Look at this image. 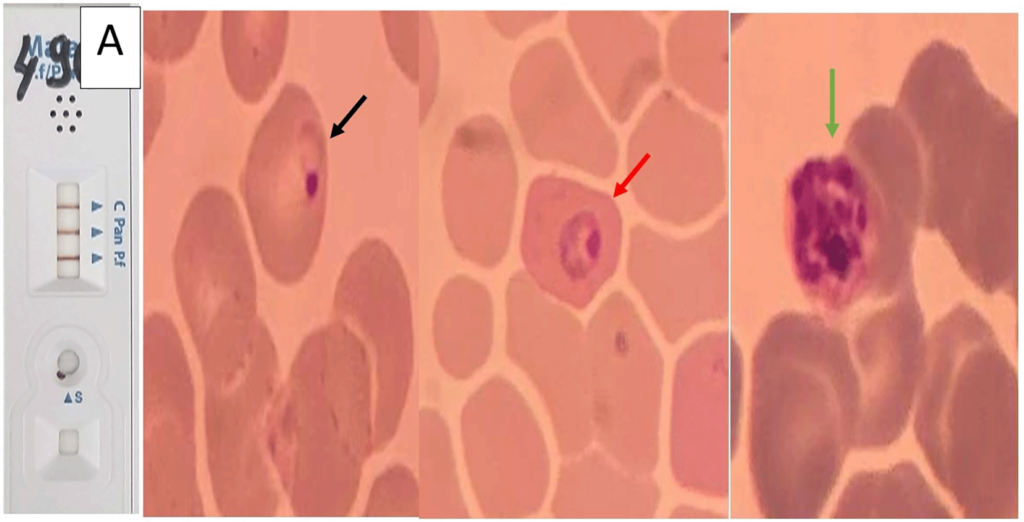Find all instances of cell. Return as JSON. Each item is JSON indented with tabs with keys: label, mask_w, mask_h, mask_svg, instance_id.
<instances>
[{
	"label": "cell",
	"mask_w": 1024,
	"mask_h": 522,
	"mask_svg": "<svg viewBox=\"0 0 1024 522\" xmlns=\"http://www.w3.org/2000/svg\"><path fill=\"white\" fill-rule=\"evenodd\" d=\"M442 206L450 241L463 258L493 268L510 243L518 169L509 136L493 116L463 121L448 145Z\"/></svg>",
	"instance_id": "obj_13"
},
{
	"label": "cell",
	"mask_w": 1024,
	"mask_h": 522,
	"mask_svg": "<svg viewBox=\"0 0 1024 522\" xmlns=\"http://www.w3.org/2000/svg\"><path fill=\"white\" fill-rule=\"evenodd\" d=\"M557 15L555 11L549 12H507L488 11L485 12L486 19L491 27L503 38L514 40L527 30L549 22Z\"/></svg>",
	"instance_id": "obj_25"
},
{
	"label": "cell",
	"mask_w": 1024,
	"mask_h": 522,
	"mask_svg": "<svg viewBox=\"0 0 1024 522\" xmlns=\"http://www.w3.org/2000/svg\"><path fill=\"white\" fill-rule=\"evenodd\" d=\"M74 101H75V97H74V96H71V97H70V102H72V103H73Z\"/></svg>",
	"instance_id": "obj_26"
},
{
	"label": "cell",
	"mask_w": 1024,
	"mask_h": 522,
	"mask_svg": "<svg viewBox=\"0 0 1024 522\" xmlns=\"http://www.w3.org/2000/svg\"><path fill=\"white\" fill-rule=\"evenodd\" d=\"M506 353L540 393L561 455L574 457L593 439L586 377L585 329L524 271L506 289Z\"/></svg>",
	"instance_id": "obj_12"
},
{
	"label": "cell",
	"mask_w": 1024,
	"mask_h": 522,
	"mask_svg": "<svg viewBox=\"0 0 1024 522\" xmlns=\"http://www.w3.org/2000/svg\"><path fill=\"white\" fill-rule=\"evenodd\" d=\"M585 342L593 438L619 465L649 474L659 455L661 353L621 291L595 311Z\"/></svg>",
	"instance_id": "obj_5"
},
{
	"label": "cell",
	"mask_w": 1024,
	"mask_h": 522,
	"mask_svg": "<svg viewBox=\"0 0 1024 522\" xmlns=\"http://www.w3.org/2000/svg\"><path fill=\"white\" fill-rule=\"evenodd\" d=\"M266 444L296 516L350 512L374 451V386L366 347L344 322L303 340L273 402Z\"/></svg>",
	"instance_id": "obj_1"
},
{
	"label": "cell",
	"mask_w": 1024,
	"mask_h": 522,
	"mask_svg": "<svg viewBox=\"0 0 1024 522\" xmlns=\"http://www.w3.org/2000/svg\"><path fill=\"white\" fill-rule=\"evenodd\" d=\"M420 517L468 518L449 428L442 416L431 408L419 414Z\"/></svg>",
	"instance_id": "obj_22"
},
{
	"label": "cell",
	"mask_w": 1024,
	"mask_h": 522,
	"mask_svg": "<svg viewBox=\"0 0 1024 522\" xmlns=\"http://www.w3.org/2000/svg\"><path fill=\"white\" fill-rule=\"evenodd\" d=\"M335 319L352 328L368 352L374 386V451L395 435L413 373L414 339L402 266L380 239L363 240L336 284Z\"/></svg>",
	"instance_id": "obj_10"
},
{
	"label": "cell",
	"mask_w": 1024,
	"mask_h": 522,
	"mask_svg": "<svg viewBox=\"0 0 1024 522\" xmlns=\"http://www.w3.org/2000/svg\"><path fill=\"white\" fill-rule=\"evenodd\" d=\"M742 389V352L730 332L707 333L679 356L673 382L671 464L686 489L721 498L729 493Z\"/></svg>",
	"instance_id": "obj_8"
},
{
	"label": "cell",
	"mask_w": 1024,
	"mask_h": 522,
	"mask_svg": "<svg viewBox=\"0 0 1024 522\" xmlns=\"http://www.w3.org/2000/svg\"><path fill=\"white\" fill-rule=\"evenodd\" d=\"M510 108L527 152L606 179L617 167L614 131L587 91L565 44L543 38L517 60Z\"/></svg>",
	"instance_id": "obj_9"
},
{
	"label": "cell",
	"mask_w": 1024,
	"mask_h": 522,
	"mask_svg": "<svg viewBox=\"0 0 1024 522\" xmlns=\"http://www.w3.org/2000/svg\"><path fill=\"white\" fill-rule=\"evenodd\" d=\"M365 517H420L418 479L403 464L385 469L374 481Z\"/></svg>",
	"instance_id": "obj_24"
},
{
	"label": "cell",
	"mask_w": 1024,
	"mask_h": 522,
	"mask_svg": "<svg viewBox=\"0 0 1024 522\" xmlns=\"http://www.w3.org/2000/svg\"><path fill=\"white\" fill-rule=\"evenodd\" d=\"M626 168L639 206L666 223L698 222L725 198L720 128L669 90L657 95L635 124Z\"/></svg>",
	"instance_id": "obj_7"
},
{
	"label": "cell",
	"mask_w": 1024,
	"mask_h": 522,
	"mask_svg": "<svg viewBox=\"0 0 1024 522\" xmlns=\"http://www.w3.org/2000/svg\"><path fill=\"white\" fill-rule=\"evenodd\" d=\"M733 15L724 11H685L667 28L666 63L670 79L701 106L728 110V48Z\"/></svg>",
	"instance_id": "obj_19"
},
{
	"label": "cell",
	"mask_w": 1024,
	"mask_h": 522,
	"mask_svg": "<svg viewBox=\"0 0 1024 522\" xmlns=\"http://www.w3.org/2000/svg\"><path fill=\"white\" fill-rule=\"evenodd\" d=\"M54 115H55V111H52V112H51V116H54Z\"/></svg>",
	"instance_id": "obj_28"
},
{
	"label": "cell",
	"mask_w": 1024,
	"mask_h": 522,
	"mask_svg": "<svg viewBox=\"0 0 1024 522\" xmlns=\"http://www.w3.org/2000/svg\"><path fill=\"white\" fill-rule=\"evenodd\" d=\"M58 102H61V97L60 96L58 97Z\"/></svg>",
	"instance_id": "obj_30"
},
{
	"label": "cell",
	"mask_w": 1024,
	"mask_h": 522,
	"mask_svg": "<svg viewBox=\"0 0 1024 522\" xmlns=\"http://www.w3.org/2000/svg\"><path fill=\"white\" fill-rule=\"evenodd\" d=\"M566 24L609 115L626 122L661 76L657 28L638 11H570Z\"/></svg>",
	"instance_id": "obj_17"
},
{
	"label": "cell",
	"mask_w": 1024,
	"mask_h": 522,
	"mask_svg": "<svg viewBox=\"0 0 1024 522\" xmlns=\"http://www.w3.org/2000/svg\"><path fill=\"white\" fill-rule=\"evenodd\" d=\"M561 466L551 513L560 519L650 518L660 499L649 474L624 468L605 452L591 450Z\"/></svg>",
	"instance_id": "obj_18"
},
{
	"label": "cell",
	"mask_w": 1024,
	"mask_h": 522,
	"mask_svg": "<svg viewBox=\"0 0 1024 522\" xmlns=\"http://www.w3.org/2000/svg\"><path fill=\"white\" fill-rule=\"evenodd\" d=\"M393 59L419 92V123L427 118L438 94L440 58L437 35L428 12H381Z\"/></svg>",
	"instance_id": "obj_23"
},
{
	"label": "cell",
	"mask_w": 1024,
	"mask_h": 522,
	"mask_svg": "<svg viewBox=\"0 0 1024 522\" xmlns=\"http://www.w3.org/2000/svg\"><path fill=\"white\" fill-rule=\"evenodd\" d=\"M622 233L620 210L608 193L554 174L532 180L520 252L542 292L587 307L617 269Z\"/></svg>",
	"instance_id": "obj_6"
},
{
	"label": "cell",
	"mask_w": 1024,
	"mask_h": 522,
	"mask_svg": "<svg viewBox=\"0 0 1024 522\" xmlns=\"http://www.w3.org/2000/svg\"><path fill=\"white\" fill-rule=\"evenodd\" d=\"M494 314L487 288L457 275L441 288L433 311V339L442 368L465 380L487 361L493 341Z\"/></svg>",
	"instance_id": "obj_20"
},
{
	"label": "cell",
	"mask_w": 1024,
	"mask_h": 522,
	"mask_svg": "<svg viewBox=\"0 0 1024 522\" xmlns=\"http://www.w3.org/2000/svg\"><path fill=\"white\" fill-rule=\"evenodd\" d=\"M229 67L233 85L248 104L261 101L283 63L289 31L287 11L230 15Z\"/></svg>",
	"instance_id": "obj_21"
},
{
	"label": "cell",
	"mask_w": 1024,
	"mask_h": 522,
	"mask_svg": "<svg viewBox=\"0 0 1024 522\" xmlns=\"http://www.w3.org/2000/svg\"><path fill=\"white\" fill-rule=\"evenodd\" d=\"M728 216L685 240L643 223L630 230L627 274L669 343L729 312Z\"/></svg>",
	"instance_id": "obj_14"
},
{
	"label": "cell",
	"mask_w": 1024,
	"mask_h": 522,
	"mask_svg": "<svg viewBox=\"0 0 1024 522\" xmlns=\"http://www.w3.org/2000/svg\"><path fill=\"white\" fill-rule=\"evenodd\" d=\"M70 130H71V131H74V130H75V127H74V126H71V127H70Z\"/></svg>",
	"instance_id": "obj_27"
},
{
	"label": "cell",
	"mask_w": 1024,
	"mask_h": 522,
	"mask_svg": "<svg viewBox=\"0 0 1024 522\" xmlns=\"http://www.w3.org/2000/svg\"><path fill=\"white\" fill-rule=\"evenodd\" d=\"M278 358L266 324L260 320L246 365L225 410L231 512L240 517H271L279 497L266 444L270 411L277 395Z\"/></svg>",
	"instance_id": "obj_16"
},
{
	"label": "cell",
	"mask_w": 1024,
	"mask_h": 522,
	"mask_svg": "<svg viewBox=\"0 0 1024 522\" xmlns=\"http://www.w3.org/2000/svg\"><path fill=\"white\" fill-rule=\"evenodd\" d=\"M206 214L188 245H177L175 276L188 277L213 309L218 362L226 374L248 358L261 318L256 314L253 260L236 203L226 192L207 196Z\"/></svg>",
	"instance_id": "obj_15"
},
{
	"label": "cell",
	"mask_w": 1024,
	"mask_h": 522,
	"mask_svg": "<svg viewBox=\"0 0 1024 522\" xmlns=\"http://www.w3.org/2000/svg\"><path fill=\"white\" fill-rule=\"evenodd\" d=\"M471 486L487 518L535 514L545 499L550 462L539 423L518 389L493 376L467 399L460 420Z\"/></svg>",
	"instance_id": "obj_11"
},
{
	"label": "cell",
	"mask_w": 1024,
	"mask_h": 522,
	"mask_svg": "<svg viewBox=\"0 0 1024 522\" xmlns=\"http://www.w3.org/2000/svg\"><path fill=\"white\" fill-rule=\"evenodd\" d=\"M835 336L818 318L772 317L752 355L749 467L761 514L818 515L833 480Z\"/></svg>",
	"instance_id": "obj_2"
},
{
	"label": "cell",
	"mask_w": 1024,
	"mask_h": 522,
	"mask_svg": "<svg viewBox=\"0 0 1024 522\" xmlns=\"http://www.w3.org/2000/svg\"><path fill=\"white\" fill-rule=\"evenodd\" d=\"M844 158L809 159L786 189L792 267L808 298L840 310L880 277L888 245L871 218L865 188Z\"/></svg>",
	"instance_id": "obj_4"
},
{
	"label": "cell",
	"mask_w": 1024,
	"mask_h": 522,
	"mask_svg": "<svg viewBox=\"0 0 1024 522\" xmlns=\"http://www.w3.org/2000/svg\"><path fill=\"white\" fill-rule=\"evenodd\" d=\"M58 130H59V131H61V130H62V127H61V126H59V127H58Z\"/></svg>",
	"instance_id": "obj_31"
},
{
	"label": "cell",
	"mask_w": 1024,
	"mask_h": 522,
	"mask_svg": "<svg viewBox=\"0 0 1024 522\" xmlns=\"http://www.w3.org/2000/svg\"><path fill=\"white\" fill-rule=\"evenodd\" d=\"M77 116H78V117H79V116H81V112H79V111H78V112H77Z\"/></svg>",
	"instance_id": "obj_29"
},
{
	"label": "cell",
	"mask_w": 1024,
	"mask_h": 522,
	"mask_svg": "<svg viewBox=\"0 0 1024 522\" xmlns=\"http://www.w3.org/2000/svg\"><path fill=\"white\" fill-rule=\"evenodd\" d=\"M327 182L321 115L305 88L287 83L255 132L241 178L260 259L279 284L298 283L314 261Z\"/></svg>",
	"instance_id": "obj_3"
}]
</instances>
